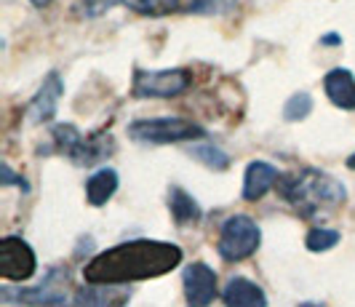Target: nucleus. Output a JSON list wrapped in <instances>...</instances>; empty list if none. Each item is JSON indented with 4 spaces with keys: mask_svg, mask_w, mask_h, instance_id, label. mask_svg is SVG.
Wrapping results in <instances>:
<instances>
[{
    "mask_svg": "<svg viewBox=\"0 0 355 307\" xmlns=\"http://www.w3.org/2000/svg\"><path fill=\"white\" fill-rule=\"evenodd\" d=\"M168 211L177 222L179 227H187V225H198L203 219V209L184 187L179 184H171L168 187Z\"/></svg>",
    "mask_w": 355,
    "mask_h": 307,
    "instance_id": "nucleus-12",
    "label": "nucleus"
},
{
    "mask_svg": "<svg viewBox=\"0 0 355 307\" xmlns=\"http://www.w3.org/2000/svg\"><path fill=\"white\" fill-rule=\"evenodd\" d=\"M182 286H184V302L193 307H206L222 294L214 267L206 262H193L182 270Z\"/></svg>",
    "mask_w": 355,
    "mask_h": 307,
    "instance_id": "nucleus-7",
    "label": "nucleus"
},
{
    "mask_svg": "<svg viewBox=\"0 0 355 307\" xmlns=\"http://www.w3.org/2000/svg\"><path fill=\"white\" fill-rule=\"evenodd\" d=\"M80 142H83V134L72 123H56L51 128V150L64 155V158H72L75 150L80 147Z\"/></svg>",
    "mask_w": 355,
    "mask_h": 307,
    "instance_id": "nucleus-16",
    "label": "nucleus"
},
{
    "mask_svg": "<svg viewBox=\"0 0 355 307\" xmlns=\"http://www.w3.org/2000/svg\"><path fill=\"white\" fill-rule=\"evenodd\" d=\"M35 8H46V6H51V0H30Z\"/></svg>",
    "mask_w": 355,
    "mask_h": 307,
    "instance_id": "nucleus-24",
    "label": "nucleus"
},
{
    "mask_svg": "<svg viewBox=\"0 0 355 307\" xmlns=\"http://www.w3.org/2000/svg\"><path fill=\"white\" fill-rule=\"evenodd\" d=\"M115 6H121V0H75L72 3V17L91 21V19L105 17L107 11H112Z\"/></svg>",
    "mask_w": 355,
    "mask_h": 307,
    "instance_id": "nucleus-21",
    "label": "nucleus"
},
{
    "mask_svg": "<svg viewBox=\"0 0 355 307\" xmlns=\"http://www.w3.org/2000/svg\"><path fill=\"white\" fill-rule=\"evenodd\" d=\"M0 174H3V184H19L21 190H30V187H27V182H24V177H17V174L11 171V166H8V163H3Z\"/></svg>",
    "mask_w": 355,
    "mask_h": 307,
    "instance_id": "nucleus-23",
    "label": "nucleus"
},
{
    "mask_svg": "<svg viewBox=\"0 0 355 307\" xmlns=\"http://www.w3.org/2000/svg\"><path fill=\"white\" fill-rule=\"evenodd\" d=\"M281 171L267 161H251L243 171V200H262L272 190L278 187Z\"/></svg>",
    "mask_w": 355,
    "mask_h": 307,
    "instance_id": "nucleus-9",
    "label": "nucleus"
},
{
    "mask_svg": "<svg viewBox=\"0 0 355 307\" xmlns=\"http://www.w3.org/2000/svg\"><path fill=\"white\" fill-rule=\"evenodd\" d=\"M187 150H190V155H193L198 163H203V166L211 168V171H225V168H230V155H227L222 147L214 145V142H196V145H190Z\"/></svg>",
    "mask_w": 355,
    "mask_h": 307,
    "instance_id": "nucleus-17",
    "label": "nucleus"
},
{
    "mask_svg": "<svg viewBox=\"0 0 355 307\" xmlns=\"http://www.w3.org/2000/svg\"><path fill=\"white\" fill-rule=\"evenodd\" d=\"M37 270V256L33 246L19 238V235H6L0 240V275L6 281L14 283H24L30 281Z\"/></svg>",
    "mask_w": 355,
    "mask_h": 307,
    "instance_id": "nucleus-6",
    "label": "nucleus"
},
{
    "mask_svg": "<svg viewBox=\"0 0 355 307\" xmlns=\"http://www.w3.org/2000/svg\"><path fill=\"white\" fill-rule=\"evenodd\" d=\"M62 96H64V80H62V75L53 70V73H49L43 78L40 89L35 91V96L30 99V105L24 109L27 123H30V126H43V123H49L53 115H56V109H59Z\"/></svg>",
    "mask_w": 355,
    "mask_h": 307,
    "instance_id": "nucleus-8",
    "label": "nucleus"
},
{
    "mask_svg": "<svg viewBox=\"0 0 355 307\" xmlns=\"http://www.w3.org/2000/svg\"><path fill=\"white\" fill-rule=\"evenodd\" d=\"M313 112V96L307 91H300V94H291L284 105V118L288 123H300L307 115Z\"/></svg>",
    "mask_w": 355,
    "mask_h": 307,
    "instance_id": "nucleus-22",
    "label": "nucleus"
},
{
    "mask_svg": "<svg viewBox=\"0 0 355 307\" xmlns=\"http://www.w3.org/2000/svg\"><path fill=\"white\" fill-rule=\"evenodd\" d=\"M193 86V73L187 67L168 70H137L131 94L137 99H177Z\"/></svg>",
    "mask_w": 355,
    "mask_h": 307,
    "instance_id": "nucleus-5",
    "label": "nucleus"
},
{
    "mask_svg": "<svg viewBox=\"0 0 355 307\" xmlns=\"http://www.w3.org/2000/svg\"><path fill=\"white\" fill-rule=\"evenodd\" d=\"M184 8L196 17H227L238 8V0H190Z\"/></svg>",
    "mask_w": 355,
    "mask_h": 307,
    "instance_id": "nucleus-20",
    "label": "nucleus"
},
{
    "mask_svg": "<svg viewBox=\"0 0 355 307\" xmlns=\"http://www.w3.org/2000/svg\"><path fill=\"white\" fill-rule=\"evenodd\" d=\"M112 150H115V142L110 134H89V137H83V142L75 150L70 161L75 166H96V163L107 161V155Z\"/></svg>",
    "mask_w": 355,
    "mask_h": 307,
    "instance_id": "nucleus-15",
    "label": "nucleus"
},
{
    "mask_svg": "<svg viewBox=\"0 0 355 307\" xmlns=\"http://www.w3.org/2000/svg\"><path fill=\"white\" fill-rule=\"evenodd\" d=\"M222 302L227 307H265L267 294L259 283H254L243 275H235L222 289Z\"/></svg>",
    "mask_w": 355,
    "mask_h": 307,
    "instance_id": "nucleus-11",
    "label": "nucleus"
},
{
    "mask_svg": "<svg viewBox=\"0 0 355 307\" xmlns=\"http://www.w3.org/2000/svg\"><path fill=\"white\" fill-rule=\"evenodd\" d=\"M323 94L339 109H355V75L347 67H334L323 75Z\"/></svg>",
    "mask_w": 355,
    "mask_h": 307,
    "instance_id": "nucleus-10",
    "label": "nucleus"
},
{
    "mask_svg": "<svg viewBox=\"0 0 355 307\" xmlns=\"http://www.w3.org/2000/svg\"><path fill=\"white\" fill-rule=\"evenodd\" d=\"M121 283H89L72 297V305H123L131 299V291L118 289Z\"/></svg>",
    "mask_w": 355,
    "mask_h": 307,
    "instance_id": "nucleus-14",
    "label": "nucleus"
},
{
    "mask_svg": "<svg viewBox=\"0 0 355 307\" xmlns=\"http://www.w3.org/2000/svg\"><path fill=\"white\" fill-rule=\"evenodd\" d=\"M182 259H184V254L177 243L137 238V240L110 246L96 254L94 259H89L83 267V278H86V283H121L125 286V283L150 281V278H160L166 272L177 270Z\"/></svg>",
    "mask_w": 355,
    "mask_h": 307,
    "instance_id": "nucleus-1",
    "label": "nucleus"
},
{
    "mask_svg": "<svg viewBox=\"0 0 355 307\" xmlns=\"http://www.w3.org/2000/svg\"><path fill=\"white\" fill-rule=\"evenodd\" d=\"M128 137L139 145H182L206 139V131L190 118L160 115V118H139L128 126Z\"/></svg>",
    "mask_w": 355,
    "mask_h": 307,
    "instance_id": "nucleus-3",
    "label": "nucleus"
},
{
    "mask_svg": "<svg viewBox=\"0 0 355 307\" xmlns=\"http://www.w3.org/2000/svg\"><path fill=\"white\" fill-rule=\"evenodd\" d=\"M347 168H350V171H355V152L347 158Z\"/></svg>",
    "mask_w": 355,
    "mask_h": 307,
    "instance_id": "nucleus-25",
    "label": "nucleus"
},
{
    "mask_svg": "<svg viewBox=\"0 0 355 307\" xmlns=\"http://www.w3.org/2000/svg\"><path fill=\"white\" fill-rule=\"evenodd\" d=\"M121 6L139 17H166L182 8V0H121Z\"/></svg>",
    "mask_w": 355,
    "mask_h": 307,
    "instance_id": "nucleus-18",
    "label": "nucleus"
},
{
    "mask_svg": "<svg viewBox=\"0 0 355 307\" xmlns=\"http://www.w3.org/2000/svg\"><path fill=\"white\" fill-rule=\"evenodd\" d=\"M339 240H342V233L331 230V227H310L307 235H304V246H307V252L313 254L331 252Z\"/></svg>",
    "mask_w": 355,
    "mask_h": 307,
    "instance_id": "nucleus-19",
    "label": "nucleus"
},
{
    "mask_svg": "<svg viewBox=\"0 0 355 307\" xmlns=\"http://www.w3.org/2000/svg\"><path fill=\"white\" fill-rule=\"evenodd\" d=\"M278 193L300 217H315V214L334 211L347 200L345 184L320 168H302L294 174H281Z\"/></svg>",
    "mask_w": 355,
    "mask_h": 307,
    "instance_id": "nucleus-2",
    "label": "nucleus"
},
{
    "mask_svg": "<svg viewBox=\"0 0 355 307\" xmlns=\"http://www.w3.org/2000/svg\"><path fill=\"white\" fill-rule=\"evenodd\" d=\"M262 246V230L249 214H232L222 222L216 252L225 262H243L259 252Z\"/></svg>",
    "mask_w": 355,
    "mask_h": 307,
    "instance_id": "nucleus-4",
    "label": "nucleus"
},
{
    "mask_svg": "<svg viewBox=\"0 0 355 307\" xmlns=\"http://www.w3.org/2000/svg\"><path fill=\"white\" fill-rule=\"evenodd\" d=\"M118 184H121V177H118L115 168L105 166V168L94 171L86 179V200H89V206H94V209L105 206L107 200L118 193Z\"/></svg>",
    "mask_w": 355,
    "mask_h": 307,
    "instance_id": "nucleus-13",
    "label": "nucleus"
}]
</instances>
